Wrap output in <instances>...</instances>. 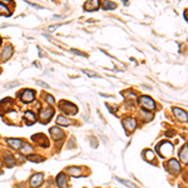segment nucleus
<instances>
[{"instance_id": "nucleus-24", "label": "nucleus", "mask_w": 188, "mask_h": 188, "mask_svg": "<svg viewBox=\"0 0 188 188\" xmlns=\"http://www.w3.org/2000/svg\"><path fill=\"white\" fill-rule=\"evenodd\" d=\"M24 118H28V119L30 120V122H29L30 124H33V123L35 122V119H36L35 116H34L32 112H25V114H24Z\"/></svg>"}, {"instance_id": "nucleus-27", "label": "nucleus", "mask_w": 188, "mask_h": 188, "mask_svg": "<svg viewBox=\"0 0 188 188\" xmlns=\"http://www.w3.org/2000/svg\"><path fill=\"white\" fill-rule=\"evenodd\" d=\"M70 52L72 53H74V54H78V55H82V57H87L84 53H80L79 50H77V49H70Z\"/></svg>"}, {"instance_id": "nucleus-18", "label": "nucleus", "mask_w": 188, "mask_h": 188, "mask_svg": "<svg viewBox=\"0 0 188 188\" xmlns=\"http://www.w3.org/2000/svg\"><path fill=\"white\" fill-rule=\"evenodd\" d=\"M57 123L60 124V125H69L70 124V120L68 118H65L64 116H59L57 118Z\"/></svg>"}, {"instance_id": "nucleus-29", "label": "nucleus", "mask_w": 188, "mask_h": 188, "mask_svg": "<svg viewBox=\"0 0 188 188\" xmlns=\"http://www.w3.org/2000/svg\"><path fill=\"white\" fill-rule=\"evenodd\" d=\"M184 18H186V20H188V10L184 11Z\"/></svg>"}, {"instance_id": "nucleus-26", "label": "nucleus", "mask_w": 188, "mask_h": 188, "mask_svg": "<svg viewBox=\"0 0 188 188\" xmlns=\"http://www.w3.org/2000/svg\"><path fill=\"white\" fill-rule=\"evenodd\" d=\"M84 73H86V74H87V75H89V77L99 78V75H98V74H94V73H92V72H89V70H84Z\"/></svg>"}, {"instance_id": "nucleus-22", "label": "nucleus", "mask_w": 188, "mask_h": 188, "mask_svg": "<svg viewBox=\"0 0 188 188\" xmlns=\"http://www.w3.org/2000/svg\"><path fill=\"white\" fill-rule=\"evenodd\" d=\"M0 15H5V16L10 15L9 9L7 8V5H5V4H0Z\"/></svg>"}, {"instance_id": "nucleus-21", "label": "nucleus", "mask_w": 188, "mask_h": 188, "mask_svg": "<svg viewBox=\"0 0 188 188\" xmlns=\"http://www.w3.org/2000/svg\"><path fill=\"white\" fill-rule=\"evenodd\" d=\"M5 163H7L8 167H14V166H15V159H14V157L7 154V156H5Z\"/></svg>"}, {"instance_id": "nucleus-17", "label": "nucleus", "mask_w": 188, "mask_h": 188, "mask_svg": "<svg viewBox=\"0 0 188 188\" xmlns=\"http://www.w3.org/2000/svg\"><path fill=\"white\" fill-rule=\"evenodd\" d=\"M68 171H69V173L72 175H74V177H80V174H82L79 167H69Z\"/></svg>"}, {"instance_id": "nucleus-30", "label": "nucleus", "mask_w": 188, "mask_h": 188, "mask_svg": "<svg viewBox=\"0 0 188 188\" xmlns=\"http://www.w3.org/2000/svg\"><path fill=\"white\" fill-rule=\"evenodd\" d=\"M0 43H1V39H0Z\"/></svg>"}, {"instance_id": "nucleus-1", "label": "nucleus", "mask_w": 188, "mask_h": 188, "mask_svg": "<svg viewBox=\"0 0 188 188\" xmlns=\"http://www.w3.org/2000/svg\"><path fill=\"white\" fill-rule=\"evenodd\" d=\"M157 152L163 158H167L173 152V144H171L169 142H166V141L161 142L159 144H157Z\"/></svg>"}, {"instance_id": "nucleus-19", "label": "nucleus", "mask_w": 188, "mask_h": 188, "mask_svg": "<svg viewBox=\"0 0 188 188\" xmlns=\"http://www.w3.org/2000/svg\"><path fill=\"white\" fill-rule=\"evenodd\" d=\"M11 53H13V48H11L10 45H8L7 48H5V50H4V53L1 54V59H4V60H7L10 55H11Z\"/></svg>"}, {"instance_id": "nucleus-16", "label": "nucleus", "mask_w": 188, "mask_h": 188, "mask_svg": "<svg viewBox=\"0 0 188 188\" xmlns=\"http://www.w3.org/2000/svg\"><path fill=\"white\" fill-rule=\"evenodd\" d=\"M143 157H144V159H145V161L150 162V161H153V159H154V153H153L150 149H145L144 152H143Z\"/></svg>"}, {"instance_id": "nucleus-5", "label": "nucleus", "mask_w": 188, "mask_h": 188, "mask_svg": "<svg viewBox=\"0 0 188 188\" xmlns=\"http://www.w3.org/2000/svg\"><path fill=\"white\" fill-rule=\"evenodd\" d=\"M123 127L125 128L127 132H133L136 129V127H137V122H136V119H133V118H127L124 119V122H123Z\"/></svg>"}, {"instance_id": "nucleus-10", "label": "nucleus", "mask_w": 188, "mask_h": 188, "mask_svg": "<svg viewBox=\"0 0 188 188\" xmlns=\"http://www.w3.org/2000/svg\"><path fill=\"white\" fill-rule=\"evenodd\" d=\"M53 116H54V109H53V108H48L46 111H44L43 113L40 114V118L44 120L43 123H46V120H49Z\"/></svg>"}, {"instance_id": "nucleus-11", "label": "nucleus", "mask_w": 188, "mask_h": 188, "mask_svg": "<svg viewBox=\"0 0 188 188\" xmlns=\"http://www.w3.org/2000/svg\"><path fill=\"white\" fill-rule=\"evenodd\" d=\"M57 184L60 188H65L66 187V177H65L64 173H59L57 175Z\"/></svg>"}, {"instance_id": "nucleus-31", "label": "nucleus", "mask_w": 188, "mask_h": 188, "mask_svg": "<svg viewBox=\"0 0 188 188\" xmlns=\"http://www.w3.org/2000/svg\"><path fill=\"white\" fill-rule=\"evenodd\" d=\"M0 174H1V171H0Z\"/></svg>"}, {"instance_id": "nucleus-15", "label": "nucleus", "mask_w": 188, "mask_h": 188, "mask_svg": "<svg viewBox=\"0 0 188 188\" xmlns=\"http://www.w3.org/2000/svg\"><path fill=\"white\" fill-rule=\"evenodd\" d=\"M28 159L30 162H34V163H40V162L44 161V157L38 156V154H29L28 156Z\"/></svg>"}, {"instance_id": "nucleus-6", "label": "nucleus", "mask_w": 188, "mask_h": 188, "mask_svg": "<svg viewBox=\"0 0 188 188\" xmlns=\"http://www.w3.org/2000/svg\"><path fill=\"white\" fill-rule=\"evenodd\" d=\"M99 1L98 0H93V1H86L84 4V10L86 11H95L99 9Z\"/></svg>"}, {"instance_id": "nucleus-28", "label": "nucleus", "mask_w": 188, "mask_h": 188, "mask_svg": "<svg viewBox=\"0 0 188 188\" xmlns=\"http://www.w3.org/2000/svg\"><path fill=\"white\" fill-rule=\"evenodd\" d=\"M46 100H48V103H50V104H54V103H55V102H54V98H53L52 95H48L46 97Z\"/></svg>"}, {"instance_id": "nucleus-23", "label": "nucleus", "mask_w": 188, "mask_h": 188, "mask_svg": "<svg viewBox=\"0 0 188 188\" xmlns=\"http://www.w3.org/2000/svg\"><path fill=\"white\" fill-rule=\"evenodd\" d=\"M102 5H103V8L107 9V10H109V9H116V8H117V5L114 4V3H111V1H103Z\"/></svg>"}, {"instance_id": "nucleus-13", "label": "nucleus", "mask_w": 188, "mask_h": 188, "mask_svg": "<svg viewBox=\"0 0 188 188\" xmlns=\"http://www.w3.org/2000/svg\"><path fill=\"white\" fill-rule=\"evenodd\" d=\"M8 143H9L13 148H15V149L21 148V144H23V142L20 141V139H18V138H9V139H8Z\"/></svg>"}, {"instance_id": "nucleus-2", "label": "nucleus", "mask_w": 188, "mask_h": 188, "mask_svg": "<svg viewBox=\"0 0 188 188\" xmlns=\"http://www.w3.org/2000/svg\"><path fill=\"white\" fill-rule=\"evenodd\" d=\"M139 103H141V105L147 109V111H154L156 109V103L154 100L150 98L148 95H142L141 98H139Z\"/></svg>"}, {"instance_id": "nucleus-14", "label": "nucleus", "mask_w": 188, "mask_h": 188, "mask_svg": "<svg viewBox=\"0 0 188 188\" xmlns=\"http://www.w3.org/2000/svg\"><path fill=\"white\" fill-rule=\"evenodd\" d=\"M179 158L182 162L188 163V145H184V147L182 148V150L179 152Z\"/></svg>"}, {"instance_id": "nucleus-8", "label": "nucleus", "mask_w": 188, "mask_h": 188, "mask_svg": "<svg viewBox=\"0 0 188 188\" xmlns=\"http://www.w3.org/2000/svg\"><path fill=\"white\" fill-rule=\"evenodd\" d=\"M173 113H174V116L177 117V119H179L181 122H186V120L188 119V116H187V113L183 111V109H181V108H173Z\"/></svg>"}, {"instance_id": "nucleus-4", "label": "nucleus", "mask_w": 188, "mask_h": 188, "mask_svg": "<svg viewBox=\"0 0 188 188\" xmlns=\"http://www.w3.org/2000/svg\"><path fill=\"white\" fill-rule=\"evenodd\" d=\"M35 98V92L33 89H25L24 92L21 93L20 95V99L24 102V103H30V102H33Z\"/></svg>"}, {"instance_id": "nucleus-7", "label": "nucleus", "mask_w": 188, "mask_h": 188, "mask_svg": "<svg viewBox=\"0 0 188 188\" xmlns=\"http://www.w3.org/2000/svg\"><path fill=\"white\" fill-rule=\"evenodd\" d=\"M168 168H169V171L174 174L181 172V164H179V162L175 161V159H171L168 162Z\"/></svg>"}, {"instance_id": "nucleus-25", "label": "nucleus", "mask_w": 188, "mask_h": 188, "mask_svg": "<svg viewBox=\"0 0 188 188\" xmlns=\"http://www.w3.org/2000/svg\"><path fill=\"white\" fill-rule=\"evenodd\" d=\"M117 181H119L122 184H124V186H127V187H129V188H136V186L133 184V183H130V182H128V181H125V179H120V178H116Z\"/></svg>"}, {"instance_id": "nucleus-20", "label": "nucleus", "mask_w": 188, "mask_h": 188, "mask_svg": "<svg viewBox=\"0 0 188 188\" xmlns=\"http://www.w3.org/2000/svg\"><path fill=\"white\" fill-rule=\"evenodd\" d=\"M20 150H21V153H24V154H29L30 152H33V147H32V145H30L29 143H25V144H24L23 145V147L20 148Z\"/></svg>"}, {"instance_id": "nucleus-12", "label": "nucleus", "mask_w": 188, "mask_h": 188, "mask_svg": "<svg viewBox=\"0 0 188 188\" xmlns=\"http://www.w3.org/2000/svg\"><path fill=\"white\" fill-rule=\"evenodd\" d=\"M50 133H52V137L54 139H59V138H62L64 136V133L62 129H59L58 127H53V128L50 129Z\"/></svg>"}, {"instance_id": "nucleus-9", "label": "nucleus", "mask_w": 188, "mask_h": 188, "mask_svg": "<svg viewBox=\"0 0 188 188\" xmlns=\"http://www.w3.org/2000/svg\"><path fill=\"white\" fill-rule=\"evenodd\" d=\"M41 182H43V174H40V173H36L34 174L32 178H30V186L32 187H39L41 184Z\"/></svg>"}, {"instance_id": "nucleus-3", "label": "nucleus", "mask_w": 188, "mask_h": 188, "mask_svg": "<svg viewBox=\"0 0 188 188\" xmlns=\"http://www.w3.org/2000/svg\"><path fill=\"white\" fill-rule=\"evenodd\" d=\"M60 109H62L63 112H65L66 114H75L78 112V108L73 104V103L65 102V100H63L62 105H60Z\"/></svg>"}]
</instances>
